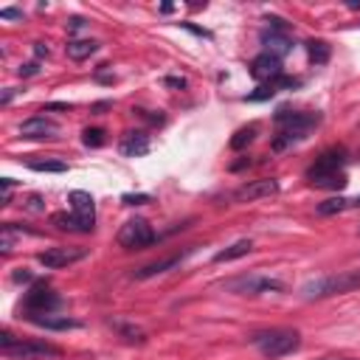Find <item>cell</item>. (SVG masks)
Segmentation results:
<instances>
[{
  "mask_svg": "<svg viewBox=\"0 0 360 360\" xmlns=\"http://www.w3.org/2000/svg\"><path fill=\"white\" fill-rule=\"evenodd\" d=\"M256 132H259V127H256V124H248V127L236 129V132H233V138H231V149H245L248 143H253Z\"/></svg>",
  "mask_w": 360,
  "mask_h": 360,
  "instance_id": "22",
  "label": "cell"
},
{
  "mask_svg": "<svg viewBox=\"0 0 360 360\" xmlns=\"http://www.w3.org/2000/svg\"><path fill=\"white\" fill-rule=\"evenodd\" d=\"M82 259H87V248H79V245H53V248H45L37 253V262L45 270H62Z\"/></svg>",
  "mask_w": 360,
  "mask_h": 360,
  "instance_id": "7",
  "label": "cell"
},
{
  "mask_svg": "<svg viewBox=\"0 0 360 360\" xmlns=\"http://www.w3.org/2000/svg\"><path fill=\"white\" fill-rule=\"evenodd\" d=\"M121 202L124 205H143V202H149V194H124Z\"/></svg>",
  "mask_w": 360,
  "mask_h": 360,
  "instance_id": "28",
  "label": "cell"
},
{
  "mask_svg": "<svg viewBox=\"0 0 360 360\" xmlns=\"http://www.w3.org/2000/svg\"><path fill=\"white\" fill-rule=\"evenodd\" d=\"M14 281H31V273L22 270V273H14Z\"/></svg>",
  "mask_w": 360,
  "mask_h": 360,
  "instance_id": "34",
  "label": "cell"
},
{
  "mask_svg": "<svg viewBox=\"0 0 360 360\" xmlns=\"http://www.w3.org/2000/svg\"><path fill=\"white\" fill-rule=\"evenodd\" d=\"M349 208H360V194L354 200H349Z\"/></svg>",
  "mask_w": 360,
  "mask_h": 360,
  "instance_id": "38",
  "label": "cell"
},
{
  "mask_svg": "<svg viewBox=\"0 0 360 360\" xmlns=\"http://www.w3.org/2000/svg\"><path fill=\"white\" fill-rule=\"evenodd\" d=\"M0 231H3V239H0V250H3V253H8V250L14 248V242H17V236H20L22 231H20L14 222H3V228H0Z\"/></svg>",
  "mask_w": 360,
  "mask_h": 360,
  "instance_id": "24",
  "label": "cell"
},
{
  "mask_svg": "<svg viewBox=\"0 0 360 360\" xmlns=\"http://www.w3.org/2000/svg\"><path fill=\"white\" fill-rule=\"evenodd\" d=\"M56 307H59V295H56L45 281L34 284V287L25 292V298H22L25 318H28V315H48V312H53Z\"/></svg>",
  "mask_w": 360,
  "mask_h": 360,
  "instance_id": "9",
  "label": "cell"
},
{
  "mask_svg": "<svg viewBox=\"0 0 360 360\" xmlns=\"http://www.w3.org/2000/svg\"><path fill=\"white\" fill-rule=\"evenodd\" d=\"M82 141H84V146H101L104 143V129H98V127L84 129L82 132Z\"/></svg>",
  "mask_w": 360,
  "mask_h": 360,
  "instance_id": "26",
  "label": "cell"
},
{
  "mask_svg": "<svg viewBox=\"0 0 360 360\" xmlns=\"http://www.w3.org/2000/svg\"><path fill=\"white\" fill-rule=\"evenodd\" d=\"M59 132V124L48 115H34V118H25L20 124V135L22 138H31V141H39V138H56Z\"/></svg>",
  "mask_w": 360,
  "mask_h": 360,
  "instance_id": "15",
  "label": "cell"
},
{
  "mask_svg": "<svg viewBox=\"0 0 360 360\" xmlns=\"http://www.w3.org/2000/svg\"><path fill=\"white\" fill-rule=\"evenodd\" d=\"M225 290L236 292V295H264V292H284V281H278L273 276L250 273V276H239V278L228 281Z\"/></svg>",
  "mask_w": 360,
  "mask_h": 360,
  "instance_id": "6",
  "label": "cell"
},
{
  "mask_svg": "<svg viewBox=\"0 0 360 360\" xmlns=\"http://www.w3.org/2000/svg\"><path fill=\"white\" fill-rule=\"evenodd\" d=\"M115 329H118V332H121L127 340H138V343L143 340V332H141V329H135V326H127V323H115Z\"/></svg>",
  "mask_w": 360,
  "mask_h": 360,
  "instance_id": "27",
  "label": "cell"
},
{
  "mask_svg": "<svg viewBox=\"0 0 360 360\" xmlns=\"http://www.w3.org/2000/svg\"><path fill=\"white\" fill-rule=\"evenodd\" d=\"M11 98H14V90H11V87H8V90H6V93H3V98H0V104H3V107H6V104H8V101H11Z\"/></svg>",
  "mask_w": 360,
  "mask_h": 360,
  "instance_id": "33",
  "label": "cell"
},
{
  "mask_svg": "<svg viewBox=\"0 0 360 360\" xmlns=\"http://www.w3.org/2000/svg\"><path fill=\"white\" fill-rule=\"evenodd\" d=\"M118 152H121L124 158H141V155H146V152H149V135H146L143 129H129V132H124V138H121V143H118Z\"/></svg>",
  "mask_w": 360,
  "mask_h": 360,
  "instance_id": "16",
  "label": "cell"
},
{
  "mask_svg": "<svg viewBox=\"0 0 360 360\" xmlns=\"http://www.w3.org/2000/svg\"><path fill=\"white\" fill-rule=\"evenodd\" d=\"M360 290V267L357 270H340V273H332V276H321V278H312L301 287V295L307 301H318V298H332V295H346V292H354Z\"/></svg>",
  "mask_w": 360,
  "mask_h": 360,
  "instance_id": "4",
  "label": "cell"
},
{
  "mask_svg": "<svg viewBox=\"0 0 360 360\" xmlns=\"http://www.w3.org/2000/svg\"><path fill=\"white\" fill-rule=\"evenodd\" d=\"M250 250H253V242H250V239H236L233 245H228V248L217 250V253H214V262H217V264H222V262H233V259L248 256Z\"/></svg>",
  "mask_w": 360,
  "mask_h": 360,
  "instance_id": "19",
  "label": "cell"
},
{
  "mask_svg": "<svg viewBox=\"0 0 360 360\" xmlns=\"http://www.w3.org/2000/svg\"><path fill=\"white\" fill-rule=\"evenodd\" d=\"M68 202H70V211L84 214V217H96V200H93V194H87V191H70L68 194Z\"/></svg>",
  "mask_w": 360,
  "mask_h": 360,
  "instance_id": "20",
  "label": "cell"
},
{
  "mask_svg": "<svg viewBox=\"0 0 360 360\" xmlns=\"http://www.w3.org/2000/svg\"><path fill=\"white\" fill-rule=\"evenodd\" d=\"M318 360H352V357H338V354H326V357H318Z\"/></svg>",
  "mask_w": 360,
  "mask_h": 360,
  "instance_id": "37",
  "label": "cell"
},
{
  "mask_svg": "<svg viewBox=\"0 0 360 360\" xmlns=\"http://www.w3.org/2000/svg\"><path fill=\"white\" fill-rule=\"evenodd\" d=\"M357 233H360V228H357Z\"/></svg>",
  "mask_w": 360,
  "mask_h": 360,
  "instance_id": "39",
  "label": "cell"
},
{
  "mask_svg": "<svg viewBox=\"0 0 360 360\" xmlns=\"http://www.w3.org/2000/svg\"><path fill=\"white\" fill-rule=\"evenodd\" d=\"M115 239H118V245L124 250H143V248H149V245L158 242V233L152 231V225L146 219L135 217V219H127L121 225V231H118Z\"/></svg>",
  "mask_w": 360,
  "mask_h": 360,
  "instance_id": "5",
  "label": "cell"
},
{
  "mask_svg": "<svg viewBox=\"0 0 360 360\" xmlns=\"http://www.w3.org/2000/svg\"><path fill=\"white\" fill-rule=\"evenodd\" d=\"M248 340L259 349L262 357L278 360V357H287V354L298 352V346H301V332H298V329H287V326H273V329L253 332Z\"/></svg>",
  "mask_w": 360,
  "mask_h": 360,
  "instance_id": "3",
  "label": "cell"
},
{
  "mask_svg": "<svg viewBox=\"0 0 360 360\" xmlns=\"http://www.w3.org/2000/svg\"><path fill=\"white\" fill-rule=\"evenodd\" d=\"M264 22H267V28L262 31V42L267 45L264 51H270V53H276V56H284V53H290L292 51V37H290V25L281 20V17H264Z\"/></svg>",
  "mask_w": 360,
  "mask_h": 360,
  "instance_id": "8",
  "label": "cell"
},
{
  "mask_svg": "<svg viewBox=\"0 0 360 360\" xmlns=\"http://www.w3.org/2000/svg\"><path fill=\"white\" fill-rule=\"evenodd\" d=\"M51 222L59 231H70V233H90L96 228V217H84V214H76V211H56L51 217Z\"/></svg>",
  "mask_w": 360,
  "mask_h": 360,
  "instance_id": "14",
  "label": "cell"
},
{
  "mask_svg": "<svg viewBox=\"0 0 360 360\" xmlns=\"http://www.w3.org/2000/svg\"><path fill=\"white\" fill-rule=\"evenodd\" d=\"M17 73H20L22 79H25V76H37V73H39V62H37V59H34V62H25V65H20Z\"/></svg>",
  "mask_w": 360,
  "mask_h": 360,
  "instance_id": "29",
  "label": "cell"
},
{
  "mask_svg": "<svg viewBox=\"0 0 360 360\" xmlns=\"http://www.w3.org/2000/svg\"><path fill=\"white\" fill-rule=\"evenodd\" d=\"M48 53H51V51H48L45 42H34V56H37V59H42V56H48Z\"/></svg>",
  "mask_w": 360,
  "mask_h": 360,
  "instance_id": "31",
  "label": "cell"
},
{
  "mask_svg": "<svg viewBox=\"0 0 360 360\" xmlns=\"http://www.w3.org/2000/svg\"><path fill=\"white\" fill-rule=\"evenodd\" d=\"M166 84H169V87H180V90H183V87H186V79H183V76H166Z\"/></svg>",
  "mask_w": 360,
  "mask_h": 360,
  "instance_id": "32",
  "label": "cell"
},
{
  "mask_svg": "<svg viewBox=\"0 0 360 360\" xmlns=\"http://www.w3.org/2000/svg\"><path fill=\"white\" fill-rule=\"evenodd\" d=\"M6 354L14 360H56V357H62V349L48 340H20Z\"/></svg>",
  "mask_w": 360,
  "mask_h": 360,
  "instance_id": "10",
  "label": "cell"
},
{
  "mask_svg": "<svg viewBox=\"0 0 360 360\" xmlns=\"http://www.w3.org/2000/svg\"><path fill=\"white\" fill-rule=\"evenodd\" d=\"M278 191H281V186H278L276 177H262V180H250V183L239 186L231 194V200L233 202H253V200H262V197H273Z\"/></svg>",
  "mask_w": 360,
  "mask_h": 360,
  "instance_id": "11",
  "label": "cell"
},
{
  "mask_svg": "<svg viewBox=\"0 0 360 360\" xmlns=\"http://www.w3.org/2000/svg\"><path fill=\"white\" fill-rule=\"evenodd\" d=\"M28 321L34 326H42V329H51V332H65V329H76L79 326V321H73L68 315H53V312H48V315H28Z\"/></svg>",
  "mask_w": 360,
  "mask_h": 360,
  "instance_id": "17",
  "label": "cell"
},
{
  "mask_svg": "<svg viewBox=\"0 0 360 360\" xmlns=\"http://www.w3.org/2000/svg\"><path fill=\"white\" fill-rule=\"evenodd\" d=\"M28 169H34V172H56V174H62V172H68V163H65V160H31Z\"/></svg>",
  "mask_w": 360,
  "mask_h": 360,
  "instance_id": "25",
  "label": "cell"
},
{
  "mask_svg": "<svg viewBox=\"0 0 360 360\" xmlns=\"http://www.w3.org/2000/svg\"><path fill=\"white\" fill-rule=\"evenodd\" d=\"M307 183L315 188H343L346 186V152L332 146L307 169Z\"/></svg>",
  "mask_w": 360,
  "mask_h": 360,
  "instance_id": "2",
  "label": "cell"
},
{
  "mask_svg": "<svg viewBox=\"0 0 360 360\" xmlns=\"http://www.w3.org/2000/svg\"><path fill=\"white\" fill-rule=\"evenodd\" d=\"M307 53H309V62L312 65H326L329 56H332V48L326 39H309L307 42Z\"/></svg>",
  "mask_w": 360,
  "mask_h": 360,
  "instance_id": "21",
  "label": "cell"
},
{
  "mask_svg": "<svg viewBox=\"0 0 360 360\" xmlns=\"http://www.w3.org/2000/svg\"><path fill=\"white\" fill-rule=\"evenodd\" d=\"M346 8H349V11H357V8H360V3H357V0H349V3H346Z\"/></svg>",
  "mask_w": 360,
  "mask_h": 360,
  "instance_id": "36",
  "label": "cell"
},
{
  "mask_svg": "<svg viewBox=\"0 0 360 360\" xmlns=\"http://www.w3.org/2000/svg\"><path fill=\"white\" fill-rule=\"evenodd\" d=\"M188 253H194V248H186L183 253H172V256H163V259H155V262H149V264H143V267H138L135 273H132V278H138V281H146V278H155V276H163V273H169V270H174V267H180L183 262H186V256Z\"/></svg>",
  "mask_w": 360,
  "mask_h": 360,
  "instance_id": "12",
  "label": "cell"
},
{
  "mask_svg": "<svg viewBox=\"0 0 360 360\" xmlns=\"http://www.w3.org/2000/svg\"><path fill=\"white\" fill-rule=\"evenodd\" d=\"M349 208V200L346 197H332V200H323L321 205H318V214L321 217H329V214H340V211H346Z\"/></svg>",
  "mask_w": 360,
  "mask_h": 360,
  "instance_id": "23",
  "label": "cell"
},
{
  "mask_svg": "<svg viewBox=\"0 0 360 360\" xmlns=\"http://www.w3.org/2000/svg\"><path fill=\"white\" fill-rule=\"evenodd\" d=\"M82 25H84V20H82V17H73V20H70V28H73V31H79Z\"/></svg>",
  "mask_w": 360,
  "mask_h": 360,
  "instance_id": "35",
  "label": "cell"
},
{
  "mask_svg": "<svg viewBox=\"0 0 360 360\" xmlns=\"http://www.w3.org/2000/svg\"><path fill=\"white\" fill-rule=\"evenodd\" d=\"M3 20H22V8H0Z\"/></svg>",
  "mask_w": 360,
  "mask_h": 360,
  "instance_id": "30",
  "label": "cell"
},
{
  "mask_svg": "<svg viewBox=\"0 0 360 360\" xmlns=\"http://www.w3.org/2000/svg\"><path fill=\"white\" fill-rule=\"evenodd\" d=\"M276 138H273V152H284L295 143H301L304 138H309V132L323 121L321 112H295L281 107L276 115Z\"/></svg>",
  "mask_w": 360,
  "mask_h": 360,
  "instance_id": "1",
  "label": "cell"
},
{
  "mask_svg": "<svg viewBox=\"0 0 360 360\" xmlns=\"http://www.w3.org/2000/svg\"><path fill=\"white\" fill-rule=\"evenodd\" d=\"M284 70H281V56H276V53H270V51H262L259 56H253V62H250V76L256 79V82H262V84H267V82H273L276 76H281Z\"/></svg>",
  "mask_w": 360,
  "mask_h": 360,
  "instance_id": "13",
  "label": "cell"
},
{
  "mask_svg": "<svg viewBox=\"0 0 360 360\" xmlns=\"http://www.w3.org/2000/svg\"><path fill=\"white\" fill-rule=\"evenodd\" d=\"M96 51H98V42H96V39H70V42L65 45V53H68L73 62H84V59H90Z\"/></svg>",
  "mask_w": 360,
  "mask_h": 360,
  "instance_id": "18",
  "label": "cell"
}]
</instances>
